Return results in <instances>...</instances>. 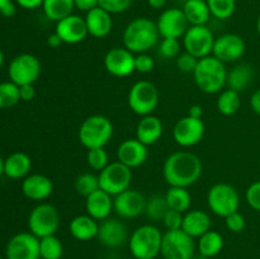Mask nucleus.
I'll list each match as a JSON object with an SVG mask.
<instances>
[{"mask_svg":"<svg viewBox=\"0 0 260 259\" xmlns=\"http://www.w3.org/2000/svg\"><path fill=\"white\" fill-rule=\"evenodd\" d=\"M42 9L47 19L57 23L73 14L75 3L74 0H43Z\"/></svg>","mask_w":260,"mask_h":259,"instance_id":"32","label":"nucleus"},{"mask_svg":"<svg viewBox=\"0 0 260 259\" xmlns=\"http://www.w3.org/2000/svg\"><path fill=\"white\" fill-rule=\"evenodd\" d=\"M159 37L156 23L149 18H136L124 28L123 46L132 53H146L156 46Z\"/></svg>","mask_w":260,"mask_h":259,"instance_id":"2","label":"nucleus"},{"mask_svg":"<svg viewBox=\"0 0 260 259\" xmlns=\"http://www.w3.org/2000/svg\"><path fill=\"white\" fill-rule=\"evenodd\" d=\"M215 40L212 30L207 25H190L183 36V46L185 52L200 60L212 53Z\"/></svg>","mask_w":260,"mask_h":259,"instance_id":"12","label":"nucleus"},{"mask_svg":"<svg viewBox=\"0 0 260 259\" xmlns=\"http://www.w3.org/2000/svg\"><path fill=\"white\" fill-rule=\"evenodd\" d=\"M146 198L141 192L128 188L124 192L119 193L113 200V210L117 215L123 218H135L141 213H145Z\"/></svg>","mask_w":260,"mask_h":259,"instance_id":"18","label":"nucleus"},{"mask_svg":"<svg viewBox=\"0 0 260 259\" xmlns=\"http://www.w3.org/2000/svg\"><path fill=\"white\" fill-rule=\"evenodd\" d=\"M159 55L164 58H174L180 55V43L177 38H162L159 45Z\"/></svg>","mask_w":260,"mask_h":259,"instance_id":"41","label":"nucleus"},{"mask_svg":"<svg viewBox=\"0 0 260 259\" xmlns=\"http://www.w3.org/2000/svg\"><path fill=\"white\" fill-rule=\"evenodd\" d=\"M28 228L29 233L38 239L56 235L60 228V213L57 208L50 203H40L36 206L28 216Z\"/></svg>","mask_w":260,"mask_h":259,"instance_id":"6","label":"nucleus"},{"mask_svg":"<svg viewBox=\"0 0 260 259\" xmlns=\"http://www.w3.org/2000/svg\"><path fill=\"white\" fill-rule=\"evenodd\" d=\"M127 228L117 218H106L99 223L98 240L107 248H118L127 240Z\"/></svg>","mask_w":260,"mask_h":259,"instance_id":"21","label":"nucleus"},{"mask_svg":"<svg viewBox=\"0 0 260 259\" xmlns=\"http://www.w3.org/2000/svg\"><path fill=\"white\" fill-rule=\"evenodd\" d=\"M208 208L216 216L225 218L226 216L239 211L240 197L235 188L228 183H216L208 189Z\"/></svg>","mask_w":260,"mask_h":259,"instance_id":"7","label":"nucleus"},{"mask_svg":"<svg viewBox=\"0 0 260 259\" xmlns=\"http://www.w3.org/2000/svg\"><path fill=\"white\" fill-rule=\"evenodd\" d=\"M55 33H57L61 41L68 45H76V43L83 42L89 35L85 18L76 14L69 15L56 23Z\"/></svg>","mask_w":260,"mask_h":259,"instance_id":"19","label":"nucleus"},{"mask_svg":"<svg viewBox=\"0 0 260 259\" xmlns=\"http://www.w3.org/2000/svg\"><path fill=\"white\" fill-rule=\"evenodd\" d=\"M194 239L180 230H168L162 234L160 254L164 259H193L194 258Z\"/></svg>","mask_w":260,"mask_h":259,"instance_id":"10","label":"nucleus"},{"mask_svg":"<svg viewBox=\"0 0 260 259\" xmlns=\"http://www.w3.org/2000/svg\"><path fill=\"white\" fill-rule=\"evenodd\" d=\"M15 13H17V8H15L14 3H13V2L8 3V4L4 5V7L2 8V10H0V14L4 15L5 18L14 17Z\"/></svg>","mask_w":260,"mask_h":259,"instance_id":"52","label":"nucleus"},{"mask_svg":"<svg viewBox=\"0 0 260 259\" xmlns=\"http://www.w3.org/2000/svg\"><path fill=\"white\" fill-rule=\"evenodd\" d=\"M225 223H226V228H228L229 231L239 234V233H241L244 229H245L246 221H245V217H244L243 213H240L239 211H236V212L226 216Z\"/></svg>","mask_w":260,"mask_h":259,"instance_id":"44","label":"nucleus"},{"mask_svg":"<svg viewBox=\"0 0 260 259\" xmlns=\"http://www.w3.org/2000/svg\"><path fill=\"white\" fill-rule=\"evenodd\" d=\"M3 63H4V53H3V51L0 50V69H2Z\"/></svg>","mask_w":260,"mask_h":259,"instance_id":"57","label":"nucleus"},{"mask_svg":"<svg viewBox=\"0 0 260 259\" xmlns=\"http://www.w3.org/2000/svg\"><path fill=\"white\" fill-rule=\"evenodd\" d=\"M156 25L160 37L177 38V40L183 37L189 28V23L183 10L179 8H170L164 10L160 14Z\"/></svg>","mask_w":260,"mask_h":259,"instance_id":"16","label":"nucleus"},{"mask_svg":"<svg viewBox=\"0 0 260 259\" xmlns=\"http://www.w3.org/2000/svg\"><path fill=\"white\" fill-rule=\"evenodd\" d=\"M32 168V160L25 152L18 151L4 160V174L12 179L25 178Z\"/></svg>","mask_w":260,"mask_h":259,"instance_id":"28","label":"nucleus"},{"mask_svg":"<svg viewBox=\"0 0 260 259\" xmlns=\"http://www.w3.org/2000/svg\"><path fill=\"white\" fill-rule=\"evenodd\" d=\"M75 3L76 9L81 10V12H90L94 8L99 7V0H74Z\"/></svg>","mask_w":260,"mask_h":259,"instance_id":"48","label":"nucleus"},{"mask_svg":"<svg viewBox=\"0 0 260 259\" xmlns=\"http://www.w3.org/2000/svg\"><path fill=\"white\" fill-rule=\"evenodd\" d=\"M0 259H3V258H2V255H0Z\"/></svg>","mask_w":260,"mask_h":259,"instance_id":"61","label":"nucleus"},{"mask_svg":"<svg viewBox=\"0 0 260 259\" xmlns=\"http://www.w3.org/2000/svg\"><path fill=\"white\" fill-rule=\"evenodd\" d=\"M205 131L206 127L202 119L193 118L187 114L174 124L173 137L179 146L192 147L202 141Z\"/></svg>","mask_w":260,"mask_h":259,"instance_id":"13","label":"nucleus"},{"mask_svg":"<svg viewBox=\"0 0 260 259\" xmlns=\"http://www.w3.org/2000/svg\"><path fill=\"white\" fill-rule=\"evenodd\" d=\"M193 259H208V258H205V256L200 255V256H196V258H193Z\"/></svg>","mask_w":260,"mask_h":259,"instance_id":"60","label":"nucleus"},{"mask_svg":"<svg viewBox=\"0 0 260 259\" xmlns=\"http://www.w3.org/2000/svg\"><path fill=\"white\" fill-rule=\"evenodd\" d=\"M8 259H40V239L32 233L15 234L5 250Z\"/></svg>","mask_w":260,"mask_h":259,"instance_id":"14","label":"nucleus"},{"mask_svg":"<svg viewBox=\"0 0 260 259\" xmlns=\"http://www.w3.org/2000/svg\"><path fill=\"white\" fill-rule=\"evenodd\" d=\"M10 81L18 86L35 84L41 75V62L32 53L15 56L8 69Z\"/></svg>","mask_w":260,"mask_h":259,"instance_id":"11","label":"nucleus"},{"mask_svg":"<svg viewBox=\"0 0 260 259\" xmlns=\"http://www.w3.org/2000/svg\"><path fill=\"white\" fill-rule=\"evenodd\" d=\"M22 192L32 201H45L52 195L53 183L43 174L27 175L22 183Z\"/></svg>","mask_w":260,"mask_h":259,"instance_id":"22","label":"nucleus"},{"mask_svg":"<svg viewBox=\"0 0 260 259\" xmlns=\"http://www.w3.org/2000/svg\"><path fill=\"white\" fill-rule=\"evenodd\" d=\"M4 174V159L0 156V175Z\"/></svg>","mask_w":260,"mask_h":259,"instance_id":"56","label":"nucleus"},{"mask_svg":"<svg viewBox=\"0 0 260 259\" xmlns=\"http://www.w3.org/2000/svg\"><path fill=\"white\" fill-rule=\"evenodd\" d=\"M211 14L217 19H229L236 9V0H206Z\"/></svg>","mask_w":260,"mask_h":259,"instance_id":"39","label":"nucleus"},{"mask_svg":"<svg viewBox=\"0 0 260 259\" xmlns=\"http://www.w3.org/2000/svg\"><path fill=\"white\" fill-rule=\"evenodd\" d=\"M104 68L116 78H126L135 73V55L124 47H114L104 56Z\"/></svg>","mask_w":260,"mask_h":259,"instance_id":"17","label":"nucleus"},{"mask_svg":"<svg viewBox=\"0 0 260 259\" xmlns=\"http://www.w3.org/2000/svg\"><path fill=\"white\" fill-rule=\"evenodd\" d=\"M188 116L193 117V118L202 119L203 108L201 106H198V104H193V106H190L189 109H188Z\"/></svg>","mask_w":260,"mask_h":259,"instance_id":"53","label":"nucleus"},{"mask_svg":"<svg viewBox=\"0 0 260 259\" xmlns=\"http://www.w3.org/2000/svg\"><path fill=\"white\" fill-rule=\"evenodd\" d=\"M162 234L156 226L142 225L132 233L128 248L135 259H156L161 250Z\"/></svg>","mask_w":260,"mask_h":259,"instance_id":"5","label":"nucleus"},{"mask_svg":"<svg viewBox=\"0 0 260 259\" xmlns=\"http://www.w3.org/2000/svg\"><path fill=\"white\" fill-rule=\"evenodd\" d=\"M19 7L24 9H36V8L42 7L43 0H15Z\"/></svg>","mask_w":260,"mask_h":259,"instance_id":"50","label":"nucleus"},{"mask_svg":"<svg viewBox=\"0 0 260 259\" xmlns=\"http://www.w3.org/2000/svg\"><path fill=\"white\" fill-rule=\"evenodd\" d=\"M164 126L159 117L154 114L144 116L136 126V139L146 146L154 145L161 137Z\"/></svg>","mask_w":260,"mask_h":259,"instance_id":"25","label":"nucleus"},{"mask_svg":"<svg viewBox=\"0 0 260 259\" xmlns=\"http://www.w3.org/2000/svg\"><path fill=\"white\" fill-rule=\"evenodd\" d=\"M113 136V124L103 114H93L83 121L79 128V141L85 149L104 147Z\"/></svg>","mask_w":260,"mask_h":259,"instance_id":"4","label":"nucleus"},{"mask_svg":"<svg viewBox=\"0 0 260 259\" xmlns=\"http://www.w3.org/2000/svg\"><path fill=\"white\" fill-rule=\"evenodd\" d=\"M246 45L241 36L236 33H225L215 40L212 56L226 62H234L241 58L245 53Z\"/></svg>","mask_w":260,"mask_h":259,"instance_id":"15","label":"nucleus"},{"mask_svg":"<svg viewBox=\"0 0 260 259\" xmlns=\"http://www.w3.org/2000/svg\"><path fill=\"white\" fill-rule=\"evenodd\" d=\"M211 217L202 210L187 211L183 217L182 230L193 239L201 238L203 234L211 230Z\"/></svg>","mask_w":260,"mask_h":259,"instance_id":"26","label":"nucleus"},{"mask_svg":"<svg viewBox=\"0 0 260 259\" xmlns=\"http://www.w3.org/2000/svg\"><path fill=\"white\" fill-rule=\"evenodd\" d=\"M99 187L116 197L119 193L124 192L129 188L132 182V169L119 163L118 160L109 163L102 172H99Z\"/></svg>","mask_w":260,"mask_h":259,"instance_id":"9","label":"nucleus"},{"mask_svg":"<svg viewBox=\"0 0 260 259\" xmlns=\"http://www.w3.org/2000/svg\"><path fill=\"white\" fill-rule=\"evenodd\" d=\"M62 41H61V38L58 37L57 33L53 32L52 35H50L47 37V46H50L51 48H57L60 47L61 45H62Z\"/></svg>","mask_w":260,"mask_h":259,"instance_id":"54","label":"nucleus"},{"mask_svg":"<svg viewBox=\"0 0 260 259\" xmlns=\"http://www.w3.org/2000/svg\"><path fill=\"white\" fill-rule=\"evenodd\" d=\"M256 30H258V35L260 36V14H259L258 19H256Z\"/></svg>","mask_w":260,"mask_h":259,"instance_id":"59","label":"nucleus"},{"mask_svg":"<svg viewBox=\"0 0 260 259\" xmlns=\"http://www.w3.org/2000/svg\"><path fill=\"white\" fill-rule=\"evenodd\" d=\"M9 2H12V0H0V10H2V8L4 7V5H7Z\"/></svg>","mask_w":260,"mask_h":259,"instance_id":"58","label":"nucleus"},{"mask_svg":"<svg viewBox=\"0 0 260 259\" xmlns=\"http://www.w3.org/2000/svg\"><path fill=\"white\" fill-rule=\"evenodd\" d=\"M159 104V90L151 81L141 80L135 83L128 91V106L139 116L154 113Z\"/></svg>","mask_w":260,"mask_h":259,"instance_id":"8","label":"nucleus"},{"mask_svg":"<svg viewBox=\"0 0 260 259\" xmlns=\"http://www.w3.org/2000/svg\"><path fill=\"white\" fill-rule=\"evenodd\" d=\"M245 198L248 205L253 210L260 212V180L251 183L245 192Z\"/></svg>","mask_w":260,"mask_h":259,"instance_id":"46","label":"nucleus"},{"mask_svg":"<svg viewBox=\"0 0 260 259\" xmlns=\"http://www.w3.org/2000/svg\"><path fill=\"white\" fill-rule=\"evenodd\" d=\"M19 94H20V101L30 102L35 99L36 96V89L33 84H27V85L19 86Z\"/></svg>","mask_w":260,"mask_h":259,"instance_id":"49","label":"nucleus"},{"mask_svg":"<svg viewBox=\"0 0 260 259\" xmlns=\"http://www.w3.org/2000/svg\"><path fill=\"white\" fill-rule=\"evenodd\" d=\"M74 187L78 195L83 196V197H88L91 193L98 190L99 188V178L98 175L93 174V173H83L79 175L75 179Z\"/></svg>","mask_w":260,"mask_h":259,"instance_id":"37","label":"nucleus"},{"mask_svg":"<svg viewBox=\"0 0 260 259\" xmlns=\"http://www.w3.org/2000/svg\"><path fill=\"white\" fill-rule=\"evenodd\" d=\"M86 28L88 33L95 38H104L111 33L112 25V14L102 9L101 7L94 8L93 10L86 13L85 15Z\"/></svg>","mask_w":260,"mask_h":259,"instance_id":"24","label":"nucleus"},{"mask_svg":"<svg viewBox=\"0 0 260 259\" xmlns=\"http://www.w3.org/2000/svg\"><path fill=\"white\" fill-rule=\"evenodd\" d=\"M132 0H99V7L109 14H119L131 7Z\"/></svg>","mask_w":260,"mask_h":259,"instance_id":"42","label":"nucleus"},{"mask_svg":"<svg viewBox=\"0 0 260 259\" xmlns=\"http://www.w3.org/2000/svg\"><path fill=\"white\" fill-rule=\"evenodd\" d=\"M147 4H149L152 9H161V8L167 4V0H147Z\"/></svg>","mask_w":260,"mask_h":259,"instance_id":"55","label":"nucleus"},{"mask_svg":"<svg viewBox=\"0 0 260 259\" xmlns=\"http://www.w3.org/2000/svg\"><path fill=\"white\" fill-rule=\"evenodd\" d=\"M254 79L253 66L249 63L243 62L234 66L230 71H228V79H226V85L229 89H233L235 91H243L250 85Z\"/></svg>","mask_w":260,"mask_h":259,"instance_id":"29","label":"nucleus"},{"mask_svg":"<svg viewBox=\"0 0 260 259\" xmlns=\"http://www.w3.org/2000/svg\"><path fill=\"white\" fill-rule=\"evenodd\" d=\"M250 107L258 116H260V89L254 91L250 96Z\"/></svg>","mask_w":260,"mask_h":259,"instance_id":"51","label":"nucleus"},{"mask_svg":"<svg viewBox=\"0 0 260 259\" xmlns=\"http://www.w3.org/2000/svg\"><path fill=\"white\" fill-rule=\"evenodd\" d=\"M216 106H217V111L222 116H234L240 109V93L233 90V89H226V90L220 91V95H218L217 102H216Z\"/></svg>","mask_w":260,"mask_h":259,"instance_id":"34","label":"nucleus"},{"mask_svg":"<svg viewBox=\"0 0 260 259\" xmlns=\"http://www.w3.org/2000/svg\"><path fill=\"white\" fill-rule=\"evenodd\" d=\"M154 58L150 55H147V53H139L137 56H135V70H136L137 73H151V71L154 70Z\"/></svg>","mask_w":260,"mask_h":259,"instance_id":"47","label":"nucleus"},{"mask_svg":"<svg viewBox=\"0 0 260 259\" xmlns=\"http://www.w3.org/2000/svg\"><path fill=\"white\" fill-rule=\"evenodd\" d=\"M41 259H61L63 254V246L56 235L45 236L40 239Z\"/></svg>","mask_w":260,"mask_h":259,"instance_id":"35","label":"nucleus"},{"mask_svg":"<svg viewBox=\"0 0 260 259\" xmlns=\"http://www.w3.org/2000/svg\"><path fill=\"white\" fill-rule=\"evenodd\" d=\"M86 215L96 221H103L109 217L113 211V198L111 195L99 188L85 198Z\"/></svg>","mask_w":260,"mask_h":259,"instance_id":"23","label":"nucleus"},{"mask_svg":"<svg viewBox=\"0 0 260 259\" xmlns=\"http://www.w3.org/2000/svg\"><path fill=\"white\" fill-rule=\"evenodd\" d=\"M198 63V58L194 57L190 53L184 52L180 53L179 56L177 57V68L179 69L182 73L185 74H193L194 73L196 68H197Z\"/></svg>","mask_w":260,"mask_h":259,"instance_id":"43","label":"nucleus"},{"mask_svg":"<svg viewBox=\"0 0 260 259\" xmlns=\"http://www.w3.org/2000/svg\"><path fill=\"white\" fill-rule=\"evenodd\" d=\"M165 198H167L170 210L179 211L182 213L189 211L190 205H192V196L188 192L187 188L170 187L165 195Z\"/></svg>","mask_w":260,"mask_h":259,"instance_id":"33","label":"nucleus"},{"mask_svg":"<svg viewBox=\"0 0 260 259\" xmlns=\"http://www.w3.org/2000/svg\"><path fill=\"white\" fill-rule=\"evenodd\" d=\"M86 163L93 170L102 172L109 164L108 152L104 150V147H95V149L88 150V152H86Z\"/></svg>","mask_w":260,"mask_h":259,"instance_id":"40","label":"nucleus"},{"mask_svg":"<svg viewBox=\"0 0 260 259\" xmlns=\"http://www.w3.org/2000/svg\"><path fill=\"white\" fill-rule=\"evenodd\" d=\"M99 223L89 215H79L75 216L70 221L69 231L71 236L79 241H89L93 240L98 236Z\"/></svg>","mask_w":260,"mask_h":259,"instance_id":"27","label":"nucleus"},{"mask_svg":"<svg viewBox=\"0 0 260 259\" xmlns=\"http://www.w3.org/2000/svg\"><path fill=\"white\" fill-rule=\"evenodd\" d=\"M223 244L222 235L218 231L210 230L198 238V251L205 258L212 259L222 251Z\"/></svg>","mask_w":260,"mask_h":259,"instance_id":"31","label":"nucleus"},{"mask_svg":"<svg viewBox=\"0 0 260 259\" xmlns=\"http://www.w3.org/2000/svg\"><path fill=\"white\" fill-rule=\"evenodd\" d=\"M182 10L189 25H206L212 15L206 0H187Z\"/></svg>","mask_w":260,"mask_h":259,"instance_id":"30","label":"nucleus"},{"mask_svg":"<svg viewBox=\"0 0 260 259\" xmlns=\"http://www.w3.org/2000/svg\"><path fill=\"white\" fill-rule=\"evenodd\" d=\"M203 165L190 151H175L167 157L162 168L164 179L170 187L188 188L201 178Z\"/></svg>","mask_w":260,"mask_h":259,"instance_id":"1","label":"nucleus"},{"mask_svg":"<svg viewBox=\"0 0 260 259\" xmlns=\"http://www.w3.org/2000/svg\"><path fill=\"white\" fill-rule=\"evenodd\" d=\"M20 101L19 86L13 81L0 83V108L8 109Z\"/></svg>","mask_w":260,"mask_h":259,"instance_id":"38","label":"nucleus"},{"mask_svg":"<svg viewBox=\"0 0 260 259\" xmlns=\"http://www.w3.org/2000/svg\"><path fill=\"white\" fill-rule=\"evenodd\" d=\"M147 156H149L147 146L139 141L136 137L124 140L117 149V160L131 169L144 164L147 160Z\"/></svg>","mask_w":260,"mask_h":259,"instance_id":"20","label":"nucleus"},{"mask_svg":"<svg viewBox=\"0 0 260 259\" xmlns=\"http://www.w3.org/2000/svg\"><path fill=\"white\" fill-rule=\"evenodd\" d=\"M196 85L206 94H216L222 91L226 85L228 70L225 63L210 55L198 60L197 68L193 73Z\"/></svg>","mask_w":260,"mask_h":259,"instance_id":"3","label":"nucleus"},{"mask_svg":"<svg viewBox=\"0 0 260 259\" xmlns=\"http://www.w3.org/2000/svg\"><path fill=\"white\" fill-rule=\"evenodd\" d=\"M169 211L167 198L165 196L155 195L146 200V207H145V213L147 217L152 221H162L165 213Z\"/></svg>","mask_w":260,"mask_h":259,"instance_id":"36","label":"nucleus"},{"mask_svg":"<svg viewBox=\"0 0 260 259\" xmlns=\"http://www.w3.org/2000/svg\"><path fill=\"white\" fill-rule=\"evenodd\" d=\"M183 217H184V213L169 208L162 218V222L167 230H180L183 225Z\"/></svg>","mask_w":260,"mask_h":259,"instance_id":"45","label":"nucleus"}]
</instances>
